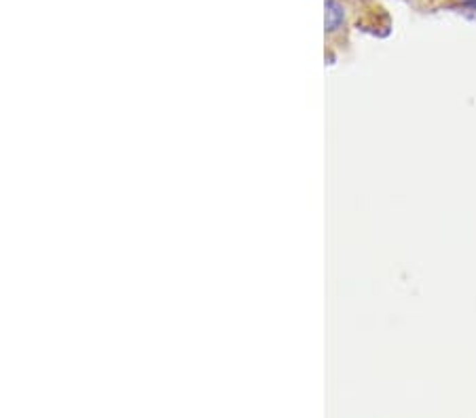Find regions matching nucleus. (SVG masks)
I'll return each mask as SVG.
<instances>
[{
    "instance_id": "f257e3e1",
    "label": "nucleus",
    "mask_w": 476,
    "mask_h": 418,
    "mask_svg": "<svg viewBox=\"0 0 476 418\" xmlns=\"http://www.w3.org/2000/svg\"><path fill=\"white\" fill-rule=\"evenodd\" d=\"M345 24V9L339 0H326V32H337Z\"/></svg>"
}]
</instances>
